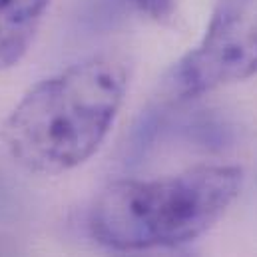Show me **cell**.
I'll use <instances>...</instances> for the list:
<instances>
[{"mask_svg":"<svg viewBox=\"0 0 257 257\" xmlns=\"http://www.w3.org/2000/svg\"><path fill=\"white\" fill-rule=\"evenodd\" d=\"M52 0H0V70L28 52Z\"/></svg>","mask_w":257,"mask_h":257,"instance_id":"277c9868","label":"cell"},{"mask_svg":"<svg viewBox=\"0 0 257 257\" xmlns=\"http://www.w3.org/2000/svg\"><path fill=\"white\" fill-rule=\"evenodd\" d=\"M132 2L156 22H170L176 12V0H132Z\"/></svg>","mask_w":257,"mask_h":257,"instance_id":"5b68a950","label":"cell"},{"mask_svg":"<svg viewBox=\"0 0 257 257\" xmlns=\"http://www.w3.org/2000/svg\"><path fill=\"white\" fill-rule=\"evenodd\" d=\"M255 74L257 0H217L203 38L172 66L164 88L174 100H190Z\"/></svg>","mask_w":257,"mask_h":257,"instance_id":"3957f363","label":"cell"},{"mask_svg":"<svg viewBox=\"0 0 257 257\" xmlns=\"http://www.w3.org/2000/svg\"><path fill=\"white\" fill-rule=\"evenodd\" d=\"M130 257H190L188 253H148V255H130Z\"/></svg>","mask_w":257,"mask_h":257,"instance_id":"8992f818","label":"cell"},{"mask_svg":"<svg viewBox=\"0 0 257 257\" xmlns=\"http://www.w3.org/2000/svg\"><path fill=\"white\" fill-rule=\"evenodd\" d=\"M128 90V68L112 54L68 66L32 86L4 120L10 158L44 176L82 166L104 144Z\"/></svg>","mask_w":257,"mask_h":257,"instance_id":"6da1fadb","label":"cell"},{"mask_svg":"<svg viewBox=\"0 0 257 257\" xmlns=\"http://www.w3.org/2000/svg\"><path fill=\"white\" fill-rule=\"evenodd\" d=\"M237 166H193L156 180H120L96 197L88 225L116 251L174 249L207 229L239 195Z\"/></svg>","mask_w":257,"mask_h":257,"instance_id":"7a4b0ae2","label":"cell"}]
</instances>
